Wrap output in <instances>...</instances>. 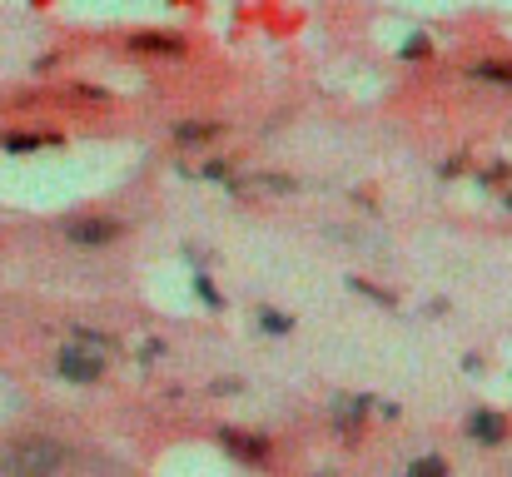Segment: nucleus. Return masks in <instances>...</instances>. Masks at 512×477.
Masks as SVG:
<instances>
[{"instance_id": "obj_3", "label": "nucleus", "mask_w": 512, "mask_h": 477, "mask_svg": "<svg viewBox=\"0 0 512 477\" xmlns=\"http://www.w3.org/2000/svg\"><path fill=\"white\" fill-rule=\"evenodd\" d=\"M65 234H70L75 244H110V239H115V224H110V219H70Z\"/></svg>"}, {"instance_id": "obj_5", "label": "nucleus", "mask_w": 512, "mask_h": 477, "mask_svg": "<svg viewBox=\"0 0 512 477\" xmlns=\"http://www.w3.org/2000/svg\"><path fill=\"white\" fill-rule=\"evenodd\" d=\"M478 75H483L488 85H512V65H498V60H483Z\"/></svg>"}, {"instance_id": "obj_7", "label": "nucleus", "mask_w": 512, "mask_h": 477, "mask_svg": "<svg viewBox=\"0 0 512 477\" xmlns=\"http://www.w3.org/2000/svg\"><path fill=\"white\" fill-rule=\"evenodd\" d=\"M259 318H264V323H269V328H279V333H284V328H289V318H284V314H259Z\"/></svg>"}, {"instance_id": "obj_4", "label": "nucleus", "mask_w": 512, "mask_h": 477, "mask_svg": "<svg viewBox=\"0 0 512 477\" xmlns=\"http://www.w3.org/2000/svg\"><path fill=\"white\" fill-rule=\"evenodd\" d=\"M468 428H473V438H478V443H503V433H508V423H503L498 413H473V423H468Z\"/></svg>"}, {"instance_id": "obj_6", "label": "nucleus", "mask_w": 512, "mask_h": 477, "mask_svg": "<svg viewBox=\"0 0 512 477\" xmlns=\"http://www.w3.org/2000/svg\"><path fill=\"white\" fill-rule=\"evenodd\" d=\"M408 477H448V463H443V458H418V463L408 468Z\"/></svg>"}, {"instance_id": "obj_1", "label": "nucleus", "mask_w": 512, "mask_h": 477, "mask_svg": "<svg viewBox=\"0 0 512 477\" xmlns=\"http://www.w3.org/2000/svg\"><path fill=\"white\" fill-rule=\"evenodd\" d=\"M0 468L5 477H50L65 468V448L55 438H15L0 453Z\"/></svg>"}, {"instance_id": "obj_2", "label": "nucleus", "mask_w": 512, "mask_h": 477, "mask_svg": "<svg viewBox=\"0 0 512 477\" xmlns=\"http://www.w3.org/2000/svg\"><path fill=\"white\" fill-rule=\"evenodd\" d=\"M105 363H110V343H105V338L65 343V348H60V358H55V368H60L70 383H95V378L105 373Z\"/></svg>"}]
</instances>
